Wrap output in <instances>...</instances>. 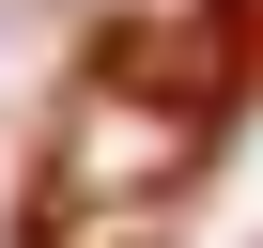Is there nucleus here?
Instances as JSON below:
<instances>
[{
	"mask_svg": "<svg viewBox=\"0 0 263 248\" xmlns=\"http://www.w3.org/2000/svg\"><path fill=\"white\" fill-rule=\"evenodd\" d=\"M217 93L124 62V47H78L47 140H31V186H16V248H155L217 155Z\"/></svg>",
	"mask_w": 263,
	"mask_h": 248,
	"instance_id": "obj_1",
	"label": "nucleus"
}]
</instances>
